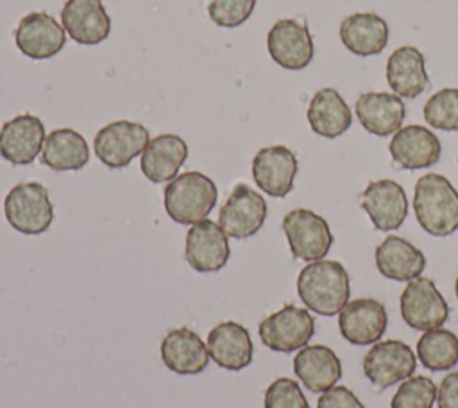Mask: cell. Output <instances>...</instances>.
I'll use <instances>...</instances> for the list:
<instances>
[{
    "instance_id": "e575fe53",
    "label": "cell",
    "mask_w": 458,
    "mask_h": 408,
    "mask_svg": "<svg viewBox=\"0 0 458 408\" xmlns=\"http://www.w3.org/2000/svg\"><path fill=\"white\" fill-rule=\"evenodd\" d=\"M317 408H365V406L351 388L344 385H335L333 388L320 394L317 401Z\"/></svg>"
},
{
    "instance_id": "83f0119b",
    "label": "cell",
    "mask_w": 458,
    "mask_h": 408,
    "mask_svg": "<svg viewBox=\"0 0 458 408\" xmlns=\"http://www.w3.org/2000/svg\"><path fill=\"white\" fill-rule=\"evenodd\" d=\"M306 116L311 131L329 140L342 136L352 123V113L335 88L318 89L310 100Z\"/></svg>"
},
{
    "instance_id": "ffe728a7",
    "label": "cell",
    "mask_w": 458,
    "mask_h": 408,
    "mask_svg": "<svg viewBox=\"0 0 458 408\" xmlns=\"http://www.w3.org/2000/svg\"><path fill=\"white\" fill-rule=\"evenodd\" d=\"M356 116L361 127L374 136H390L403 127L406 107L395 93L367 91L356 100Z\"/></svg>"
},
{
    "instance_id": "5bb4252c",
    "label": "cell",
    "mask_w": 458,
    "mask_h": 408,
    "mask_svg": "<svg viewBox=\"0 0 458 408\" xmlns=\"http://www.w3.org/2000/svg\"><path fill=\"white\" fill-rule=\"evenodd\" d=\"M377 231H394L403 225L408 215V199L404 188L392 179L370 181L360 200Z\"/></svg>"
},
{
    "instance_id": "484cf974",
    "label": "cell",
    "mask_w": 458,
    "mask_h": 408,
    "mask_svg": "<svg viewBox=\"0 0 458 408\" xmlns=\"http://www.w3.org/2000/svg\"><path fill=\"white\" fill-rule=\"evenodd\" d=\"M340 39L354 55H377L388 43V23L376 13H354L342 20Z\"/></svg>"
},
{
    "instance_id": "44dd1931",
    "label": "cell",
    "mask_w": 458,
    "mask_h": 408,
    "mask_svg": "<svg viewBox=\"0 0 458 408\" xmlns=\"http://www.w3.org/2000/svg\"><path fill=\"white\" fill-rule=\"evenodd\" d=\"M209 358L222 369L242 370L252 361L254 347L245 326L234 320L216 324L208 335Z\"/></svg>"
},
{
    "instance_id": "5b68a950",
    "label": "cell",
    "mask_w": 458,
    "mask_h": 408,
    "mask_svg": "<svg viewBox=\"0 0 458 408\" xmlns=\"http://www.w3.org/2000/svg\"><path fill=\"white\" fill-rule=\"evenodd\" d=\"M258 333L270 351L292 353L308 345L315 335V319L308 308L284 304L259 322Z\"/></svg>"
},
{
    "instance_id": "4fadbf2b",
    "label": "cell",
    "mask_w": 458,
    "mask_h": 408,
    "mask_svg": "<svg viewBox=\"0 0 458 408\" xmlns=\"http://www.w3.org/2000/svg\"><path fill=\"white\" fill-rule=\"evenodd\" d=\"M231 249L220 224L204 218L191 224L186 233L184 258L197 272H216L225 267Z\"/></svg>"
},
{
    "instance_id": "52a82bcc",
    "label": "cell",
    "mask_w": 458,
    "mask_h": 408,
    "mask_svg": "<svg viewBox=\"0 0 458 408\" xmlns=\"http://www.w3.org/2000/svg\"><path fill=\"white\" fill-rule=\"evenodd\" d=\"M283 231L293 258L308 263L324 259L333 245V233L326 218L306 208L288 211L283 218Z\"/></svg>"
},
{
    "instance_id": "ac0fdd59",
    "label": "cell",
    "mask_w": 458,
    "mask_h": 408,
    "mask_svg": "<svg viewBox=\"0 0 458 408\" xmlns=\"http://www.w3.org/2000/svg\"><path fill=\"white\" fill-rule=\"evenodd\" d=\"M45 138V125L38 116L18 115L0 129V156L13 165H30L43 150Z\"/></svg>"
},
{
    "instance_id": "9a60e30c",
    "label": "cell",
    "mask_w": 458,
    "mask_h": 408,
    "mask_svg": "<svg viewBox=\"0 0 458 408\" xmlns=\"http://www.w3.org/2000/svg\"><path fill=\"white\" fill-rule=\"evenodd\" d=\"M299 170L295 154L284 145L263 147L252 159V177L259 190L270 197H286Z\"/></svg>"
},
{
    "instance_id": "7402d4cb",
    "label": "cell",
    "mask_w": 458,
    "mask_h": 408,
    "mask_svg": "<svg viewBox=\"0 0 458 408\" xmlns=\"http://www.w3.org/2000/svg\"><path fill=\"white\" fill-rule=\"evenodd\" d=\"M163 363L181 374H200L209 363V353L204 340L190 327H177L168 331L161 340Z\"/></svg>"
},
{
    "instance_id": "30bf717a",
    "label": "cell",
    "mask_w": 458,
    "mask_h": 408,
    "mask_svg": "<svg viewBox=\"0 0 458 408\" xmlns=\"http://www.w3.org/2000/svg\"><path fill=\"white\" fill-rule=\"evenodd\" d=\"M267 48L274 63L284 70H304L313 55L315 45L308 25L297 18L277 20L267 36Z\"/></svg>"
},
{
    "instance_id": "d590c367",
    "label": "cell",
    "mask_w": 458,
    "mask_h": 408,
    "mask_svg": "<svg viewBox=\"0 0 458 408\" xmlns=\"http://www.w3.org/2000/svg\"><path fill=\"white\" fill-rule=\"evenodd\" d=\"M438 408H458V370L447 374L437 388Z\"/></svg>"
},
{
    "instance_id": "2e32d148",
    "label": "cell",
    "mask_w": 458,
    "mask_h": 408,
    "mask_svg": "<svg viewBox=\"0 0 458 408\" xmlns=\"http://www.w3.org/2000/svg\"><path fill=\"white\" fill-rule=\"evenodd\" d=\"M14 41L18 50L30 59H48L57 55L66 43L63 25H59L48 13L38 11L25 14L16 30Z\"/></svg>"
},
{
    "instance_id": "1f68e13d",
    "label": "cell",
    "mask_w": 458,
    "mask_h": 408,
    "mask_svg": "<svg viewBox=\"0 0 458 408\" xmlns=\"http://www.w3.org/2000/svg\"><path fill=\"white\" fill-rule=\"evenodd\" d=\"M437 401V385L428 376H410L401 381L390 408H433Z\"/></svg>"
},
{
    "instance_id": "277c9868",
    "label": "cell",
    "mask_w": 458,
    "mask_h": 408,
    "mask_svg": "<svg viewBox=\"0 0 458 408\" xmlns=\"http://www.w3.org/2000/svg\"><path fill=\"white\" fill-rule=\"evenodd\" d=\"M4 215L13 229L21 234H41L54 220L48 190L36 181L20 183L4 199Z\"/></svg>"
},
{
    "instance_id": "836d02e7",
    "label": "cell",
    "mask_w": 458,
    "mask_h": 408,
    "mask_svg": "<svg viewBox=\"0 0 458 408\" xmlns=\"http://www.w3.org/2000/svg\"><path fill=\"white\" fill-rule=\"evenodd\" d=\"M265 408H310L301 385L290 378L274 379L263 395Z\"/></svg>"
},
{
    "instance_id": "6da1fadb",
    "label": "cell",
    "mask_w": 458,
    "mask_h": 408,
    "mask_svg": "<svg viewBox=\"0 0 458 408\" xmlns=\"http://www.w3.org/2000/svg\"><path fill=\"white\" fill-rule=\"evenodd\" d=\"M297 293L310 311L322 317L338 315L349 302V274L335 259L310 261L297 276Z\"/></svg>"
},
{
    "instance_id": "8992f818",
    "label": "cell",
    "mask_w": 458,
    "mask_h": 408,
    "mask_svg": "<svg viewBox=\"0 0 458 408\" xmlns=\"http://www.w3.org/2000/svg\"><path fill=\"white\" fill-rule=\"evenodd\" d=\"M415 369L417 356L403 340H379L363 356V374L379 390L408 379Z\"/></svg>"
},
{
    "instance_id": "3957f363",
    "label": "cell",
    "mask_w": 458,
    "mask_h": 408,
    "mask_svg": "<svg viewBox=\"0 0 458 408\" xmlns=\"http://www.w3.org/2000/svg\"><path fill=\"white\" fill-rule=\"evenodd\" d=\"M216 184L202 172H184L174 177L163 193L166 215L184 225L204 220L216 204Z\"/></svg>"
},
{
    "instance_id": "4dcf8cb0",
    "label": "cell",
    "mask_w": 458,
    "mask_h": 408,
    "mask_svg": "<svg viewBox=\"0 0 458 408\" xmlns=\"http://www.w3.org/2000/svg\"><path fill=\"white\" fill-rule=\"evenodd\" d=\"M424 120L440 131H458V88H444L424 104Z\"/></svg>"
},
{
    "instance_id": "ba28073f",
    "label": "cell",
    "mask_w": 458,
    "mask_h": 408,
    "mask_svg": "<svg viewBox=\"0 0 458 408\" xmlns=\"http://www.w3.org/2000/svg\"><path fill=\"white\" fill-rule=\"evenodd\" d=\"M399 310L403 320L417 331L442 327L449 317V304L429 277H415L408 281L401 297Z\"/></svg>"
},
{
    "instance_id": "4316f807",
    "label": "cell",
    "mask_w": 458,
    "mask_h": 408,
    "mask_svg": "<svg viewBox=\"0 0 458 408\" xmlns=\"http://www.w3.org/2000/svg\"><path fill=\"white\" fill-rule=\"evenodd\" d=\"M188 157V145L177 134L152 138L141 152V172L152 183H170Z\"/></svg>"
},
{
    "instance_id": "d4e9b609",
    "label": "cell",
    "mask_w": 458,
    "mask_h": 408,
    "mask_svg": "<svg viewBox=\"0 0 458 408\" xmlns=\"http://www.w3.org/2000/svg\"><path fill=\"white\" fill-rule=\"evenodd\" d=\"M379 274L392 281H411L426 268L424 252L406 238L397 234L386 236L374 252Z\"/></svg>"
},
{
    "instance_id": "f546056e",
    "label": "cell",
    "mask_w": 458,
    "mask_h": 408,
    "mask_svg": "<svg viewBox=\"0 0 458 408\" xmlns=\"http://www.w3.org/2000/svg\"><path fill=\"white\" fill-rule=\"evenodd\" d=\"M417 358L428 370H449L458 365V336L444 327L424 331L417 342Z\"/></svg>"
},
{
    "instance_id": "9c48e42d",
    "label": "cell",
    "mask_w": 458,
    "mask_h": 408,
    "mask_svg": "<svg viewBox=\"0 0 458 408\" xmlns=\"http://www.w3.org/2000/svg\"><path fill=\"white\" fill-rule=\"evenodd\" d=\"M150 141L147 127L138 122L116 120L104 125L93 141L95 156L109 168H123L140 156Z\"/></svg>"
},
{
    "instance_id": "8fae6325",
    "label": "cell",
    "mask_w": 458,
    "mask_h": 408,
    "mask_svg": "<svg viewBox=\"0 0 458 408\" xmlns=\"http://www.w3.org/2000/svg\"><path fill=\"white\" fill-rule=\"evenodd\" d=\"M267 202L261 193L252 190L249 184H236L220 208L218 224L227 236L243 240L254 236L265 224Z\"/></svg>"
},
{
    "instance_id": "d6a6232c",
    "label": "cell",
    "mask_w": 458,
    "mask_h": 408,
    "mask_svg": "<svg viewBox=\"0 0 458 408\" xmlns=\"http://www.w3.org/2000/svg\"><path fill=\"white\" fill-rule=\"evenodd\" d=\"M256 7V0H209L208 14L218 27L234 29L245 23Z\"/></svg>"
},
{
    "instance_id": "f1b7e54d",
    "label": "cell",
    "mask_w": 458,
    "mask_h": 408,
    "mask_svg": "<svg viewBox=\"0 0 458 408\" xmlns=\"http://www.w3.org/2000/svg\"><path fill=\"white\" fill-rule=\"evenodd\" d=\"M41 161L55 172L81 170L89 161V147L75 129L61 127L47 134Z\"/></svg>"
},
{
    "instance_id": "8d00e7d4",
    "label": "cell",
    "mask_w": 458,
    "mask_h": 408,
    "mask_svg": "<svg viewBox=\"0 0 458 408\" xmlns=\"http://www.w3.org/2000/svg\"><path fill=\"white\" fill-rule=\"evenodd\" d=\"M454 293H456V299H458V277L454 279Z\"/></svg>"
},
{
    "instance_id": "603a6c76",
    "label": "cell",
    "mask_w": 458,
    "mask_h": 408,
    "mask_svg": "<svg viewBox=\"0 0 458 408\" xmlns=\"http://www.w3.org/2000/svg\"><path fill=\"white\" fill-rule=\"evenodd\" d=\"M385 77L390 89L397 97L401 98L419 97L429 84L424 54L411 45L395 48L388 55Z\"/></svg>"
},
{
    "instance_id": "d6986e66",
    "label": "cell",
    "mask_w": 458,
    "mask_h": 408,
    "mask_svg": "<svg viewBox=\"0 0 458 408\" xmlns=\"http://www.w3.org/2000/svg\"><path fill=\"white\" fill-rule=\"evenodd\" d=\"M61 23L64 32L81 45H98L111 32V18L102 0H66Z\"/></svg>"
},
{
    "instance_id": "7a4b0ae2",
    "label": "cell",
    "mask_w": 458,
    "mask_h": 408,
    "mask_svg": "<svg viewBox=\"0 0 458 408\" xmlns=\"http://www.w3.org/2000/svg\"><path fill=\"white\" fill-rule=\"evenodd\" d=\"M413 211L419 225L431 236H449L458 229V191L440 174H424L413 190Z\"/></svg>"
},
{
    "instance_id": "e0dca14e",
    "label": "cell",
    "mask_w": 458,
    "mask_h": 408,
    "mask_svg": "<svg viewBox=\"0 0 458 408\" xmlns=\"http://www.w3.org/2000/svg\"><path fill=\"white\" fill-rule=\"evenodd\" d=\"M388 152L397 166L404 170H419L438 163L442 145L437 134L428 127L404 125L394 132Z\"/></svg>"
},
{
    "instance_id": "7c38bea8",
    "label": "cell",
    "mask_w": 458,
    "mask_h": 408,
    "mask_svg": "<svg viewBox=\"0 0 458 408\" xmlns=\"http://www.w3.org/2000/svg\"><path fill=\"white\" fill-rule=\"evenodd\" d=\"M388 326L383 302L372 297L349 301L338 313V329L352 345H372L381 340Z\"/></svg>"
},
{
    "instance_id": "cb8c5ba5",
    "label": "cell",
    "mask_w": 458,
    "mask_h": 408,
    "mask_svg": "<svg viewBox=\"0 0 458 408\" xmlns=\"http://www.w3.org/2000/svg\"><path fill=\"white\" fill-rule=\"evenodd\" d=\"M293 372L308 390L322 394L342 378V361L327 345H304L293 358Z\"/></svg>"
}]
</instances>
